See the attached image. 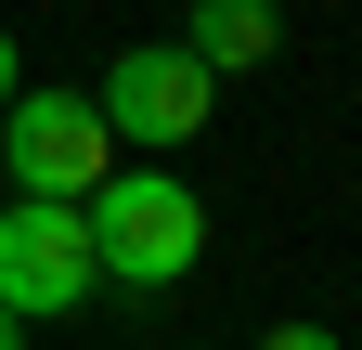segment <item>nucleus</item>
<instances>
[{"mask_svg":"<svg viewBox=\"0 0 362 350\" xmlns=\"http://www.w3.org/2000/svg\"><path fill=\"white\" fill-rule=\"evenodd\" d=\"M78 221H90L104 286H181L207 259V195L181 182V169H104V182L78 195Z\"/></svg>","mask_w":362,"mask_h":350,"instance_id":"obj_1","label":"nucleus"},{"mask_svg":"<svg viewBox=\"0 0 362 350\" xmlns=\"http://www.w3.org/2000/svg\"><path fill=\"white\" fill-rule=\"evenodd\" d=\"M0 169H13V195H52V208H78L90 182L117 169V130H104V104L90 91H26L0 104Z\"/></svg>","mask_w":362,"mask_h":350,"instance_id":"obj_2","label":"nucleus"},{"mask_svg":"<svg viewBox=\"0 0 362 350\" xmlns=\"http://www.w3.org/2000/svg\"><path fill=\"white\" fill-rule=\"evenodd\" d=\"M90 104H104V130L117 143H143V156H181L194 130L220 117V78L181 52V39H129V52L90 78Z\"/></svg>","mask_w":362,"mask_h":350,"instance_id":"obj_3","label":"nucleus"},{"mask_svg":"<svg viewBox=\"0 0 362 350\" xmlns=\"http://www.w3.org/2000/svg\"><path fill=\"white\" fill-rule=\"evenodd\" d=\"M104 259H90V221L52 195H13L0 208V312L13 324H52V312H90Z\"/></svg>","mask_w":362,"mask_h":350,"instance_id":"obj_4","label":"nucleus"},{"mask_svg":"<svg viewBox=\"0 0 362 350\" xmlns=\"http://www.w3.org/2000/svg\"><path fill=\"white\" fill-rule=\"evenodd\" d=\"M181 52H194L207 78L272 65V52H285V0H194V13H181Z\"/></svg>","mask_w":362,"mask_h":350,"instance_id":"obj_5","label":"nucleus"},{"mask_svg":"<svg viewBox=\"0 0 362 350\" xmlns=\"http://www.w3.org/2000/svg\"><path fill=\"white\" fill-rule=\"evenodd\" d=\"M259 350H349V337H337V324H272Z\"/></svg>","mask_w":362,"mask_h":350,"instance_id":"obj_6","label":"nucleus"},{"mask_svg":"<svg viewBox=\"0 0 362 350\" xmlns=\"http://www.w3.org/2000/svg\"><path fill=\"white\" fill-rule=\"evenodd\" d=\"M13 91H26V65H13V26H0V104H13Z\"/></svg>","mask_w":362,"mask_h":350,"instance_id":"obj_7","label":"nucleus"},{"mask_svg":"<svg viewBox=\"0 0 362 350\" xmlns=\"http://www.w3.org/2000/svg\"><path fill=\"white\" fill-rule=\"evenodd\" d=\"M0 350H26V324H13V312H0Z\"/></svg>","mask_w":362,"mask_h":350,"instance_id":"obj_8","label":"nucleus"}]
</instances>
